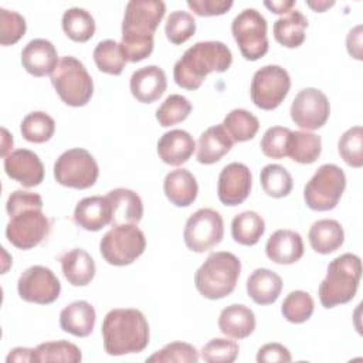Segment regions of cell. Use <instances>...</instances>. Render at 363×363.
I'll return each instance as SVG.
<instances>
[{
    "mask_svg": "<svg viewBox=\"0 0 363 363\" xmlns=\"http://www.w3.org/2000/svg\"><path fill=\"white\" fill-rule=\"evenodd\" d=\"M10 221L6 225V237L20 250H31L41 244L50 234L51 223L43 213V199L37 193L16 190L6 203Z\"/></svg>",
    "mask_w": 363,
    "mask_h": 363,
    "instance_id": "obj_1",
    "label": "cell"
},
{
    "mask_svg": "<svg viewBox=\"0 0 363 363\" xmlns=\"http://www.w3.org/2000/svg\"><path fill=\"white\" fill-rule=\"evenodd\" d=\"M166 13L162 0H130L125 7L121 48L130 62H139L153 51V34Z\"/></svg>",
    "mask_w": 363,
    "mask_h": 363,
    "instance_id": "obj_2",
    "label": "cell"
},
{
    "mask_svg": "<svg viewBox=\"0 0 363 363\" xmlns=\"http://www.w3.org/2000/svg\"><path fill=\"white\" fill-rule=\"evenodd\" d=\"M233 62L230 48L221 41H199L184 51L174 64V82L187 91L201 86L211 72H225Z\"/></svg>",
    "mask_w": 363,
    "mask_h": 363,
    "instance_id": "obj_3",
    "label": "cell"
},
{
    "mask_svg": "<svg viewBox=\"0 0 363 363\" xmlns=\"http://www.w3.org/2000/svg\"><path fill=\"white\" fill-rule=\"evenodd\" d=\"M102 339L109 356L140 353L149 345V323L139 309H112L104 318Z\"/></svg>",
    "mask_w": 363,
    "mask_h": 363,
    "instance_id": "obj_4",
    "label": "cell"
},
{
    "mask_svg": "<svg viewBox=\"0 0 363 363\" xmlns=\"http://www.w3.org/2000/svg\"><path fill=\"white\" fill-rule=\"evenodd\" d=\"M241 262L227 251H217L207 257L194 274L196 289L207 299H223L237 286Z\"/></svg>",
    "mask_w": 363,
    "mask_h": 363,
    "instance_id": "obj_5",
    "label": "cell"
},
{
    "mask_svg": "<svg viewBox=\"0 0 363 363\" xmlns=\"http://www.w3.org/2000/svg\"><path fill=\"white\" fill-rule=\"evenodd\" d=\"M362 278V261L356 254H342L329 265L319 285V301L323 308H335L350 302Z\"/></svg>",
    "mask_w": 363,
    "mask_h": 363,
    "instance_id": "obj_6",
    "label": "cell"
},
{
    "mask_svg": "<svg viewBox=\"0 0 363 363\" xmlns=\"http://www.w3.org/2000/svg\"><path fill=\"white\" fill-rule=\"evenodd\" d=\"M51 84L61 101L74 108L85 106L94 94V81L85 65L75 57L65 55L51 74Z\"/></svg>",
    "mask_w": 363,
    "mask_h": 363,
    "instance_id": "obj_7",
    "label": "cell"
},
{
    "mask_svg": "<svg viewBox=\"0 0 363 363\" xmlns=\"http://www.w3.org/2000/svg\"><path fill=\"white\" fill-rule=\"evenodd\" d=\"M145 248V234L135 224L113 225L99 242L102 258L115 267L132 264L143 254Z\"/></svg>",
    "mask_w": 363,
    "mask_h": 363,
    "instance_id": "obj_8",
    "label": "cell"
},
{
    "mask_svg": "<svg viewBox=\"0 0 363 363\" xmlns=\"http://www.w3.org/2000/svg\"><path fill=\"white\" fill-rule=\"evenodd\" d=\"M346 187L345 172L332 163L322 164L303 189V200L311 210H333Z\"/></svg>",
    "mask_w": 363,
    "mask_h": 363,
    "instance_id": "obj_9",
    "label": "cell"
},
{
    "mask_svg": "<svg viewBox=\"0 0 363 363\" xmlns=\"http://www.w3.org/2000/svg\"><path fill=\"white\" fill-rule=\"evenodd\" d=\"M99 176V167L94 156L82 149H68L60 155L54 163V177L57 183L71 189H89Z\"/></svg>",
    "mask_w": 363,
    "mask_h": 363,
    "instance_id": "obj_10",
    "label": "cell"
},
{
    "mask_svg": "<svg viewBox=\"0 0 363 363\" xmlns=\"http://www.w3.org/2000/svg\"><path fill=\"white\" fill-rule=\"evenodd\" d=\"M267 20L255 9H245L231 23L233 37L241 55L248 61H257L268 52Z\"/></svg>",
    "mask_w": 363,
    "mask_h": 363,
    "instance_id": "obj_11",
    "label": "cell"
},
{
    "mask_svg": "<svg viewBox=\"0 0 363 363\" xmlns=\"http://www.w3.org/2000/svg\"><path fill=\"white\" fill-rule=\"evenodd\" d=\"M291 89V78L285 68L279 65H265L255 71L250 95L254 105L264 111L278 108Z\"/></svg>",
    "mask_w": 363,
    "mask_h": 363,
    "instance_id": "obj_12",
    "label": "cell"
},
{
    "mask_svg": "<svg viewBox=\"0 0 363 363\" xmlns=\"http://www.w3.org/2000/svg\"><path fill=\"white\" fill-rule=\"evenodd\" d=\"M224 237V221L218 211L200 208L193 213L184 225L183 240L189 250L206 252L221 242Z\"/></svg>",
    "mask_w": 363,
    "mask_h": 363,
    "instance_id": "obj_13",
    "label": "cell"
},
{
    "mask_svg": "<svg viewBox=\"0 0 363 363\" xmlns=\"http://www.w3.org/2000/svg\"><path fill=\"white\" fill-rule=\"evenodd\" d=\"M17 292L26 302L48 305L58 299L61 284L50 268L33 265L20 275L17 281Z\"/></svg>",
    "mask_w": 363,
    "mask_h": 363,
    "instance_id": "obj_14",
    "label": "cell"
},
{
    "mask_svg": "<svg viewBox=\"0 0 363 363\" xmlns=\"http://www.w3.org/2000/svg\"><path fill=\"white\" fill-rule=\"evenodd\" d=\"M291 119L305 130H316L329 119L330 105L328 96L316 88H303L291 104Z\"/></svg>",
    "mask_w": 363,
    "mask_h": 363,
    "instance_id": "obj_15",
    "label": "cell"
},
{
    "mask_svg": "<svg viewBox=\"0 0 363 363\" xmlns=\"http://www.w3.org/2000/svg\"><path fill=\"white\" fill-rule=\"evenodd\" d=\"M252 176L244 163L233 162L223 167L217 183L218 200L225 206H238L247 200Z\"/></svg>",
    "mask_w": 363,
    "mask_h": 363,
    "instance_id": "obj_16",
    "label": "cell"
},
{
    "mask_svg": "<svg viewBox=\"0 0 363 363\" xmlns=\"http://www.w3.org/2000/svg\"><path fill=\"white\" fill-rule=\"evenodd\" d=\"M6 174L23 187H35L44 179V166L40 157L28 149H17L4 157Z\"/></svg>",
    "mask_w": 363,
    "mask_h": 363,
    "instance_id": "obj_17",
    "label": "cell"
},
{
    "mask_svg": "<svg viewBox=\"0 0 363 363\" xmlns=\"http://www.w3.org/2000/svg\"><path fill=\"white\" fill-rule=\"evenodd\" d=\"M58 62L57 48L51 41L44 38L31 40L21 51V64L24 69L34 77L52 74Z\"/></svg>",
    "mask_w": 363,
    "mask_h": 363,
    "instance_id": "obj_18",
    "label": "cell"
},
{
    "mask_svg": "<svg viewBox=\"0 0 363 363\" xmlns=\"http://www.w3.org/2000/svg\"><path fill=\"white\" fill-rule=\"evenodd\" d=\"M130 92L142 104L157 101L166 91V74L157 65H147L136 69L130 77Z\"/></svg>",
    "mask_w": 363,
    "mask_h": 363,
    "instance_id": "obj_19",
    "label": "cell"
},
{
    "mask_svg": "<svg viewBox=\"0 0 363 363\" xmlns=\"http://www.w3.org/2000/svg\"><path fill=\"white\" fill-rule=\"evenodd\" d=\"M74 223L86 231H99L112 221L109 200L102 196H91L78 201L74 210Z\"/></svg>",
    "mask_w": 363,
    "mask_h": 363,
    "instance_id": "obj_20",
    "label": "cell"
},
{
    "mask_svg": "<svg viewBox=\"0 0 363 363\" xmlns=\"http://www.w3.org/2000/svg\"><path fill=\"white\" fill-rule=\"evenodd\" d=\"M267 257L279 265H289L303 255V241L299 233L292 230H277L265 244Z\"/></svg>",
    "mask_w": 363,
    "mask_h": 363,
    "instance_id": "obj_21",
    "label": "cell"
},
{
    "mask_svg": "<svg viewBox=\"0 0 363 363\" xmlns=\"http://www.w3.org/2000/svg\"><path fill=\"white\" fill-rule=\"evenodd\" d=\"M196 149L193 136L183 129H172L157 140V155L163 163L180 166L186 163Z\"/></svg>",
    "mask_w": 363,
    "mask_h": 363,
    "instance_id": "obj_22",
    "label": "cell"
},
{
    "mask_svg": "<svg viewBox=\"0 0 363 363\" xmlns=\"http://www.w3.org/2000/svg\"><path fill=\"white\" fill-rule=\"evenodd\" d=\"M112 208V225L135 224L138 225L143 217V203L138 193L129 189L118 187L106 194Z\"/></svg>",
    "mask_w": 363,
    "mask_h": 363,
    "instance_id": "obj_23",
    "label": "cell"
},
{
    "mask_svg": "<svg viewBox=\"0 0 363 363\" xmlns=\"http://www.w3.org/2000/svg\"><path fill=\"white\" fill-rule=\"evenodd\" d=\"M96 312L86 301H75L67 305L60 313V326L64 332L77 337H86L94 330Z\"/></svg>",
    "mask_w": 363,
    "mask_h": 363,
    "instance_id": "obj_24",
    "label": "cell"
},
{
    "mask_svg": "<svg viewBox=\"0 0 363 363\" xmlns=\"http://www.w3.org/2000/svg\"><path fill=\"white\" fill-rule=\"evenodd\" d=\"M254 312L241 303H233L224 308L218 316V329L231 339H245L255 329Z\"/></svg>",
    "mask_w": 363,
    "mask_h": 363,
    "instance_id": "obj_25",
    "label": "cell"
},
{
    "mask_svg": "<svg viewBox=\"0 0 363 363\" xmlns=\"http://www.w3.org/2000/svg\"><path fill=\"white\" fill-rule=\"evenodd\" d=\"M233 139L223 125L206 129L197 142V162L201 164H213L227 155L233 147Z\"/></svg>",
    "mask_w": 363,
    "mask_h": 363,
    "instance_id": "obj_26",
    "label": "cell"
},
{
    "mask_svg": "<svg viewBox=\"0 0 363 363\" xmlns=\"http://www.w3.org/2000/svg\"><path fill=\"white\" fill-rule=\"evenodd\" d=\"M163 190L167 200L176 207H189L197 197L196 177L187 169H176L166 174Z\"/></svg>",
    "mask_w": 363,
    "mask_h": 363,
    "instance_id": "obj_27",
    "label": "cell"
},
{
    "mask_svg": "<svg viewBox=\"0 0 363 363\" xmlns=\"http://www.w3.org/2000/svg\"><path fill=\"white\" fill-rule=\"evenodd\" d=\"M65 279L74 286H85L95 277V261L82 248H72L60 258Z\"/></svg>",
    "mask_w": 363,
    "mask_h": 363,
    "instance_id": "obj_28",
    "label": "cell"
},
{
    "mask_svg": "<svg viewBox=\"0 0 363 363\" xmlns=\"http://www.w3.org/2000/svg\"><path fill=\"white\" fill-rule=\"evenodd\" d=\"M281 277L268 268H257L247 279V294L258 305L274 303L281 295Z\"/></svg>",
    "mask_w": 363,
    "mask_h": 363,
    "instance_id": "obj_29",
    "label": "cell"
},
{
    "mask_svg": "<svg viewBox=\"0 0 363 363\" xmlns=\"http://www.w3.org/2000/svg\"><path fill=\"white\" fill-rule=\"evenodd\" d=\"M308 240L318 254H330L339 250L345 241V231L339 221L332 218L318 220L308 233Z\"/></svg>",
    "mask_w": 363,
    "mask_h": 363,
    "instance_id": "obj_30",
    "label": "cell"
},
{
    "mask_svg": "<svg viewBox=\"0 0 363 363\" xmlns=\"http://www.w3.org/2000/svg\"><path fill=\"white\" fill-rule=\"evenodd\" d=\"M308 27L306 17L299 10H291L285 17L274 23L272 31L275 40L286 48H298L305 41V30Z\"/></svg>",
    "mask_w": 363,
    "mask_h": 363,
    "instance_id": "obj_31",
    "label": "cell"
},
{
    "mask_svg": "<svg viewBox=\"0 0 363 363\" xmlns=\"http://www.w3.org/2000/svg\"><path fill=\"white\" fill-rule=\"evenodd\" d=\"M322 152V139L320 136L311 133L308 130H296L289 133L286 156L294 162L301 164H311L316 162Z\"/></svg>",
    "mask_w": 363,
    "mask_h": 363,
    "instance_id": "obj_32",
    "label": "cell"
},
{
    "mask_svg": "<svg viewBox=\"0 0 363 363\" xmlns=\"http://www.w3.org/2000/svg\"><path fill=\"white\" fill-rule=\"evenodd\" d=\"M265 233V221L255 211H242L231 221V235L241 245H255Z\"/></svg>",
    "mask_w": 363,
    "mask_h": 363,
    "instance_id": "obj_33",
    "label": "cell"
},
{
    "mask_svg": "<svg viewBox=\"0 0 363 363\" xmlns=\"http://www.w3.org/2000/svg\"><path fill=\"white\" fill-rule=\"evenodd\" d=\"M61 24L67 37L75 43H85L95 34V20L85 9L71 7L65 10Z\"/></svg>",
    "mask_w": 363,
    "mask_h": 363,
    "instance_id": "obj_34",
    "label": "cell"
},
{
    "mask_svg": "<svg viewBox=\"0 0 363 363\" xmlns=\"http://www.w3.org/2000/svg\"><path fill=\"white\" fill-rule=\"evenodd\" d=\"M221 125L225 128L233 142H247L252 139L259 129L258 118L247 109L240 108L228 112Z\"/></svg>",
    "mask_w": 363,
    "mask_h": 363,
    "instance_id": "obj_35",
    "label": "cell"
},
{
    "mask_svg": "<svg viewBox=\"0 0 363 363\" xmlns=\"http://www.w3.org/2000/svg\"><path fill=\"white\" fill-rule=\"evenodd\" d=\"M94 61L99 71L109 75H121L128 60L118 44L113 40H104L94 48Z\"/></svg>",
    "mask_w": 363,
    "mask_h": 363,
    "instance_id": "obj_36",
    "label": "cell"
},
{
    "mask_svg": "<svg viewBox=\"0 0 363 363\" xmlns=\"http://www.w3.org/2000/svg\"><path fill=\"white\" fill-rule=\"evenodd\" d=\"M20 132L23 138L31 143H44L52 138L55 132V122L48 113L34 111L23 118Z\"/></svg>",
    "mask_w": 363,
    "mask_h": 363,
    "instance_id": "obj_37",
    "label": "cell"
},
{
    "mask_svg": "<svg viewBox=\"0 0 363 363\" xmlns=\"http://www.w3.org/2000/svg\"><path fill=\"white\" fill-rule=\"evenodd\" d=\"M82 360L81 349L67 340L45 342L34 349V362H68L78 363Z\"/></svg>",
    "mask_w": 363,
    "mask_h": 363,
    "instance_id": "obj_38",
    "label": "cell"
},
{
    "mask_svg": "<svg viewBox=\"0 0 363 363\" xmlns=\"http://www.w3.org/2000/svg\"><path fill=\"white\" fill-rule=\"evenodd\" d=\"M262 190L274 199L285 197L291 193L294 182L289 172L281 164H267L259 174Z\"/></svg>",
    "mask_w": 363,
    "mask_h": 363,
    "instance_id": "obj_39",
    "label": "cell"
},
{
    "mask_svg": "<svg viewBox=\"0 0 363 363\" xmlns=\"http://www.w3.org/2000/svg\"><path fill=\"white\" fill-rule=\"evenodd\" d=\"M193 106L189 99L183 95L173 94L169 95L162 105L156 109V121L160 126L167 128L186 121L191 112Z\"/></svg>",
    "mask_w": 363,
    "mask_h": 363,
    "instance_id": "obj_40",
    "label": "cell"
},
{
    "mask_svg": "<svg viewBox=\"0 0 363 363\" xmlns=\"http://www.w3.org/2000/svg\"><path fill=\"white\" fill-rule=\"evenodd\" d=\"M315 309V302L312 296L305 291H292L286 295L281 305V312L284 318L291 323L306 322Z\"/></svg>",
    "mask_w": 363,
    "mask_h": 363,
    "instance_id": "obj_41",
    "label": "cell"
},
{
    "mask_svg": "<svg viewBox=\"0 0 363 363\" xmlns=\"http://www.w3.org/2000/svg\"><path fill=\"white\" fill-rule=\"evenodd\" d=\"M340 157L352 167L363 166V129L362 126L349 128L337 142Z\"/></svg>",
    "mask_w": 363,
    "mask_h": 363,
    "instance_id": "obj_42",
    "label": "cell"
},
{
    "mask_svg": "<svg viewBox=\"0 0 363 363\" xmlns=\"http://www.w3.org/2000/svg\"><path fill=\"white\" fill-rule=\"evenodd\" d=\"M164 33H166L167 40L172 44H174V45L183 44L194 35L196 20L187 11H182V10L172 11L166 18Z\"/></svg>",
    "mask_w": 363,
    "mask_h": 363,
    "instance_id": "obj_43",
    "label": "cell"
},
{
    "mask_svg": "<svg viewBox=\"0 0 363 363\" xmlns=\"http://www.w3.org/2000/svg\"><path fill=\"white\" fill-rule=\"evenodd\" d=\"M197 360H199V352L193 345L186 342H172L146 359V362H155V363H169V362L196 363Z\"/></svg>",
    "mask_w": 363,
    "mask_h": 363,
    "instance_id": "obj_44",
    "label": "cell"
},
{
    "mask_svg": "<svg viewBox=\"0 0 363 363\" xmlns=\"http://www.w3.org/2000/svg\"><path fill=\"white\" fill-rule=\"evenodd\" d=\"M27 30L24 17L13 10L0 9V44L13 45L16 44Z\"/></svg>",
    "mask_w": 363,
    "mask_h": 363,
    "instance_id": "obj_45",
    "label": "cell"
},
{
    "mask_svg": "<svg viewBox=\"0 0 363 363\" xmlns=\"http://www.w3.org/2000/svg\"><path fill=\"white\" fill-rule=\"evenodd\" d=\"M238 345L234 340L214 337L201 349V359L207 363H231L238 356Z\"/></svg>",
    "mask_w": 363,
    "mask_h": 363,
    "instance_id": "obj_46",
    "label": "cell"
},
{
    "mask_svg": "<svg viewBox=\"0 0 363 363\" xmlns=\"http://www.w3.org/2000/svg\"><path fill=\"white\" fill-rule=\"evenodd\" d=\"M289 133L291 130L284 126H272L267 129L259 143L262 153L271 159H284L286 156Z\"/></svg>",
    "mask_w": 363,
    "mask_h": 363,
    "instance_id": "obj_47",
    "label": "cell"
},
{
    "mask_svg": "<svg viewBox=\"0 0 363 363\" xmlns=\"http://www.w3.org/2000/svg\"><path fill=\"white\" fill-rule=\"evenodd\" d=\"M231 0H187L189 9L200 17L221 16L233 7Z\"/></svg>",
    "mask_w": 363,
    "mask_h": 363,
    "instance_id": "obj_48",
    "label": "cell"
},
{
    "mask_svg": "<svg viewBox=\"0 0 363 363\" xmlns=\"http://www.w3.org/2000/svg\"><path fill=\"white\" fill-rule=\"evenodd\" d=\"M291 352L281 343H267L259 347L257 353L258 363H269V362H291Z\"/></svg>",
    "mask_w": 363,
    "mask_h": 363,
    "instance_id": "obj_49",
    "label": "cell"
},
{
    "mask_svg": "<svg viewBox=\"0 0 363 363\" xmlns=\"http://www.w3.org/2000/svg\"><path fill=\"white\" fill-rule=\"evenodd\" d=\"M346 48L347 52L356 58L362 60V26H356L352 28L346 37Z\"/></svg>",
    "mask_w": 363,
    "mask_h": 363,
    "instance_id": "obj_50",
    "label": "cell"
},
{
    "mask_svg": "<svg viewBox=\"0 0 363 363\" xmlns=\"http://www.w3.org/2000/svg\"><path fill=\"white\" fill-rule=\"evenodd\" d=\"M7 363L11 362H34V349H28V347H14L13 350H10L7 359Z\"/></svg>",
    "mask_w": 363,
    "mask_h": 363,
    "instance_id": "obj_51",
    "label": "cell"
},
{
    "mask_svg": "<svg viewBox=\"0 0 363 363\" xmlns=\"http://www.w3.org/2000/svg\"><path fill=\"white\" fill-rule=\"evenodd\" d=\"M264 6L275 14H285L292 10V7L295 6V1L294 0H272V1H264Z\"/></svg>",
    "mask_w": 363,
    "mask_h": 363,
    "instance_id": "obj_52",
    "label": "cell"
},
{
    "mask_svg": "<svg viewBox=\"0 0 363 363\" xmlns=\"http://www.w3.org/2000/svg\"><path fill=\"white\" fill-rule=\"evenodd\" d=\"M3 133V143H1V156L6 157L9 155V150L13 149V138L10 136V133L7 132L6 128L1 129Z\"/></svg>",
    "mask_w": 363,
    "mask_h": 363,
    "instance_id": "obj_53",
    "label": "cell"
},
{
    "mask_svg": "<svg viewBox=\"0 0 363 363\" xmlns=\"http://www.w3.org/2000/svg\"><path fill=\"white\" fill-rule=\"evenodd\" d=\"M306 4H308L312 10L318 11V13H323L326 9L332 7V6L335 4V1H323V0H319V1H306Z\"/></svg>",
    "mask_w": 363,
    "mask_h": 363,
    "instance_id": "obj_54",
    "label": "cell"
}]
</instances>
